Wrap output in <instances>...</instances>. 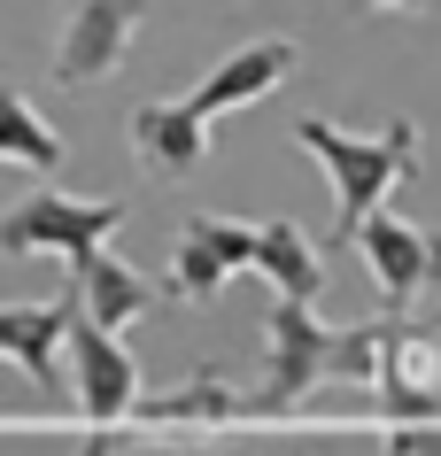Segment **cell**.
I'll return each instance as SVG.
<instances>
[{
    "label": "cell",
    "instance_id": "obj_7",
    "mask_svg": "<svg viewBox=\"0 0 441 456\" xmlns=\"http://www.w3.org/2000/svg\"><path fill=\"white\" fill-rule=\"evenodd\" d=\"M356 248H364V264H372V279H380V294H388V310H411L426 287H441V232H426L411 216L372 209L364 232H356Z\"/></svg>",
    "mask_w": 441,
    "mask_h": 456
},
{
    "label": "cell",
    "instance_id": "obj_2",
    "mask_svg": "<svg viewBox=\"0 0 441 456\" xmlns=\"http://www.w3.org/2000/svg\"><path fill=\"white\" fill-rule=\"evenodd\" d=\"M388 333L395 325H318V302H287L279 294L271 302V371H264L256 410L279 418L325 379H372L388 363Z\"/></svg>",
    "mask_w": 441,
    "mask_h": 456
},
{
    "label": "cell",
    "instance_id": "obj_1",
    "mask_svg": "<svg viewBox=\"0 0 441 456\" xmlns=\"http://www.w3.org/2000/svg\"><path fill=\"white\" fill-rule=\"evenodd\" d=\"M294 147L318 155L325 178H333V209H341V216H333V240H341V248H356L364 216L388 209V193L411 186L418 163H426V155H418V124L411 117H388L372 140H364V132H341L333 117H302V124H294Z\"/></svg>",
    "mask_w": 441,
    "mask_h": 456
},
{
    "label": "cell",
    "instance_id": "obj_8",
    "mask_svg": "<svg viewBox=\"0 0 441 456\" xmlns=\"http://www.w3.org/2000/svg\"><path fill=\"white\" fill-rule=\"evenodd\" d=\"M294 62H302V47H294V39H248L241 54H225L217 70L201 77L194 94V109L201 117H225V109H248V101H264V94H279V86H287L294 77Z\"/></svg>",
    "mask_w": 441,
    "mask_h": 456
},
{
    "label": "cell",
    "instance_id": "obj_6",
    "mask_svg": "<svg viewBox=\"0 0 441 456\" xmlns=\"http://www.w3.org/2000/svg\"><path fill=\"white\" fill-rule=\"evenodd\" d=\"M233 271H256V232L233 224V216L186 209V224H178V240H171V294L201 310V302H217V287Z\"/></svg>",
    "mask_w": 441,
    "mask_h": 456
},
{
    "label": "cell",
    "instance_id": "obj_12",
    "mask_svg": "<svg viewBox=\"0 0 441 456\" xmlns=\"http://www.w3.org/2000/svg\"><path fill=\"white\" fill-rule=\"evenodd\" d=\"M256 279H271L287 302H318V294H325V256L310 248L302 224L271 216L264 232H256Z\"/></svg>",
    "mask_w": 441,
    "mask_h": 456
},
{
    "label": "cell",
    "instance_id": "obj_5",
    "mask_svg": "<svg viewBox=\"0 0 441 456\" xmlns=\"http://www.w3.org/2000/svg\"><path fill=\"white\" fill-rule=\"evenodd\" d=\"M147 24V0H70L54 31V86H101Z\"/></svg>",
    "mask_w": 441,
    "mask_h": 456
},
{
    "label": "cell",
    "instance_id": "obj_14",
    "mask_svg": "<svg viewBox=\"0 0 441 456\" xmlns=\"http://www.w3.org/2000/svg\"><path fill=\"white\" fill-rule=\"evenodd\" d=\"M132 418H140V426H233V418H241V395H233L217 371H201V379L171 387V395H140Z\"/></svg>",
    "mask_w": 441,
    "mask_h": 456
},
{
    "label": "cell",
    "instance_id": "obj_9",
    "mask_svg": "<svg viewBox=\"0 0 441 456\" xmlns=\"http://www.w3.org/2000/svg\"><path fill=\"white\" fill-rule=\"evenodd\" d=\"M70 302H8L0 310V356L39 395H62V348H70Z\"/></svg>",
    "mask_w": 441,
    "mask_h": 456
},
{
    "label": "cell",
    "instance_id": "obj_15",
    "mask_svg": "<svg viewBox=\"0 0 441 456\" xmlns=\"http://www.w3.org/2000/svg\"><path fill=\"white\" fill-rule=\"evenodd\" d=\"M388 418H441V395H418V387H388Z\"/></svg>",
    "mask_w": 441,
    "mask_h": 456
},
{
    "label": "cell",
    "instance_id": "obj_10",
    "mask_svg": "<svg viewBox=\"0 0 441 456\" xmlns=\"http://www.w3.org/2000/svg\"><path fill=\"white\" fill-rule=\"evenodd\" d=\"M132 147H140L147 178H186L209 155V117H201L194 101H147L140 117H132Z\"/></svg>",
    "mask_w": 441,
    "mask_h": 456
},
{
    "label": "cell",
    "instance_id": "obj_16",
    "mask_svg": "<svg viewBox=\"0 0 441 456\" xmlns=\"http://www.w3.org/2000/svg\"><path fill=\"white\" fill-rule=\"evenodd\" d=\"M356 8H388V16H418V8H434V0H356Z\"/></svg>",
    "mask_w": 441,
    "mask_h": 456
},
{
    "label": "cell",
    "instance_id": "obj_3",
    "mask_svg": "<svg viewBox=\"0 0 441 456\" xmlns=\"http://www.w3.org/2000/svg\"><path fill=\"white\" fill-rule=\"evenodd\" d=\"M117 224H124L117 193H94V201H78V193H31L16 209H0V256H70L78 264Z\"/></svg>",
    "mask_w": 441,
    "mask_h": 456
},
{
    "label": "cell",
    "instance_id": "obj_4",
    "mask_svg": "<svg viewBox=\"0 0 441 456\" xmlns=\"http://www.w3.org/2000/svg\"><path fill=\"white\" fill-rule=\"evenodd\" d=\"M62 340H70V403H78V418L94 433L124 426L132 403H140V363H132V348H124L101 317L78 310V294H70V333Z\"/></svg>",
    "mask_w": 441,
    "mask_h": 456
},
{
    "label": "cell",
    "instance_id": "obj_13",
    "mask_svg": "<svg viewBox=\"0 0 441 456\" xmlns=\"http://www.w3.org/2000/svg\"><path fill=\"white\" fill-rule=\"evenodd\" d=\"M62 155H70V147H62V132H54V124L39 117L24 94H16V86H0V163L54 178V170H62Z\"/></svg>",
    "mask_w": 441,
    "mask_h": 456
},
{
    "label": "cell",
    "instance_id": "obj_11",
    "mask_svg": "<svg viewBox=\"0 0 441 456\" xmlns=\"http://www.w3.org/2000/svg\"><path fill=\"white\" fill-rule=\"evenodd\" d=\"M70 271H78V287H70V294H78V310L101 317L109 333H124V325H140V317L155 310V287H147L132 264H117L109 248H86Z\"/></svg>",
    "mask_w": 441,
    "mask_h": 456
}]
</instances>
